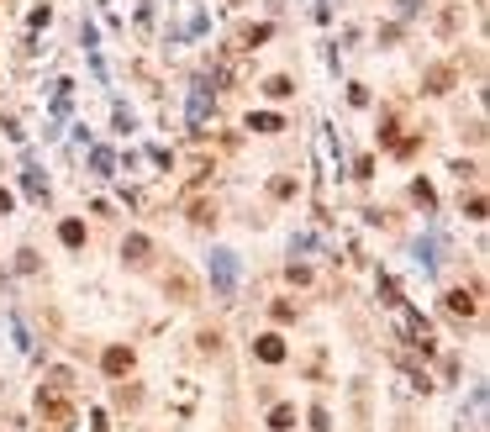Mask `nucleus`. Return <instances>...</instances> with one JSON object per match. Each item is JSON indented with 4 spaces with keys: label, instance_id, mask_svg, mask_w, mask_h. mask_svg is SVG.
Here are the masks:
<instances>
[{
    "label": "nucleus",
    "instance_id": "obj_11",
    "mask_svg": "<svg viewBox=\"0 0 490 432\" xmlns=\"http://www.w3.org/2000/svg\"><path fill=\"white\" fill-rule=\"evenodd\" d=\"M248 127H253V132H280L285 121H280L275 111H259V116H248Z\"/></svg>",
    "mask_w": 490,
    "mask_h": 432
},
{
    "label": "nucleus",
    "instance_id": "obj_14",
    "mask_svg": "<svg viewBox=\"0 0 490 432\" xmlns=\"http://www.w3.org/2000/svg\"><path fill=\"white\" fill-rule=\"evenodd\" d=\"M464 211H469V222H485V195H469Z\"/></svg>",
    "mask_w": 490,
    "mask_h": 432
},
{
    "label": "nucleus",
    "instance_id": "obj_13",
    "mask_svg": "<svg viewBox=\"0 0 490 432\" xmlns=\"http://www.w3.org/2000/svg\"><path fill=\"white\" fill-rule=\"evenodd\" d=\"M263 95H275V100H285V95H296V84H290L285 74H275V79L263 84Z\"/></svg>",
    "mask_w": 490,
    "mask_h": 432
},
{
    "label": "nucleus",
    "instance_id": "obj_2",
    "mask_svg": "<svg viewBox=\"0 0 490 432\" xmlns=\"http://www.w3.org/2000/svg\"><path fill=\"white\" fill-rule=\"evenodd\" d=\"M253 353H259L263 364H285V337H280V332H263V337H253Z\"/></svg>",
    "mask_w": 490,
    "mask_h": 432
},
{
    "label": "nucleus",
    "instance_id": "obj_16",
    "mask_svg": "<svg viewBox=\"0 0 490 432\" xmlns=\"http://www.w3.org/2000/svg\"><path fill=\"white\" fill-rule=\"evenodd\" d=\"M275 322H296V306L290 300H275Z\"/></svg>",
    "mask_w": 490,
    "mask_h": 432
},
{
    "label": "nucleus",
    "instance_id": "obj_3",
    "mask_svg": "<svg viewBox=\"0 0 490 432\" xmlns=\"http://www.w3.org/2000/svg\"><path fill=\"white\" fill-rule=\"evenodd\" d=\"M100 364H106V374H132V364H137V359H132L127 343H111V348L100 353Z\"/></svg>",
    "mask_w": 490,
    "mask_h": 432
},
{
    "label": "nucleus",
    "instance_id": "obj_12",
    "mask_svg": "<svg viewBox=\"0 0 490 432\" xmlns=\"http://www.w3.org/2000/svg\"><path fill=\"white\" fill-rule=\"evenodd\" d=\"M59 238L69 242V248H79V242H84V222H74V216H69V222L59 227Z\"/></svg>",
    "mask_w": 490,
    "mask_h": 432
},
{
    "label": "nucleus",
    "instance_id": "obj_15",
    "mask_svg": "<svg viewBox=\"0 0 490 432\" xmlns=\"http://www.w3.org/2000/svg\"><path fill=\"white\" fill-rule=\"evenodd\" d=\"M243 43H248V48H253V43H269V26H248V32H243Z\"/></svg>",
    "mask_w": 490,
    "mask_h": 432
},
{
    "label": "nucleus",
    "instance_id": "obj_6",
    "mask_svg": "<svg viewBox=\"0 0 490 432\" xmlns=\"http://www.w3.org/2000/svg\"><path fill=\"white\" fill-rule=\"evenodd\" d=\"M206 111H211V84H195V95H190V127L195 132L206 127Z\"/></svg>",
    "mask_w": 490,
    "mask_h": 432
},
{
    "label": "nucleus",
    "instance_id": "obj_5",
    "mask_svg": "<svg viewBox=\"0 0 490 432\" xmlns=\"http://www.w3.org/2000/svg\"><path fill=\"white\" fill-rule=\"evenodd\" d=\"M164 290H174V300H180V306H190L195 300V285H190V275H185L180 264L169 269V279H164Z\"/></svg>",
    "mask_w": 490,
    "mask_h": 432
},
{
    "label": "nucleus",
    "instance_id": "obj_17",
    "mask_svg": "<svg viewBox=\"0 0 490 432\" xmlns=\"http://www.w3.org/2000/svg\"><path fill=\"white\" fill-rule=\"evenodd\" d=\"M6 211H11V190H0V216H6Z\"/></svg>",
    "mask_w": 490,
    "mask_h": 432
},
{
    "label": "nucleus",
    "instance_id": "obj_10",
    "mask_svg": "<svg viewBox=\"0 0 490 432\" xmlns=\"http://www.w3.org/2000/svg\"><path fill=\"white\" fill-rule=\"evenodd\" d=\"M269 427H275V432H290V427H296V406H275V411H269Z\"/></svg>",
    "mask_w": 490,
    "mask_h": 432
},
{
    "label": "nucleus",
    "instance_id": "obj_9",
    "mask_svg": "<svg viewBox=\"0 0 490 432\" xmlns=\"http://www.w3.org/2000/svg\"><path fill=\"white\" fill-rule=\"evenodd\" d=\"M454 90V69H432L427 74V95H448Z\"/></svg>",
    "mask_w": 490,
    "mask_h": 432
},
{
    "label": "nucleus",
    "instance_id": "obj_7",
    "mask_svg": "<svg viewBox=\"0 0 490 432\" xmlns=\"http://www.w3.org/2000/svg\"><path fill=\"white\" fill-rule=\"evenodd\" d=\"M448 311H454V316H475L480 311V295H475V290H448Z\"/></svg>",
    "mask_w": 490,
    "mask_h": 432
},
{
    "label": "nucleus",
    "instance_id": "obj_1",
    "mask_svg": "<svg viewBox=\"0 0 490 432\" xmlns=\"http://www.w3.org/2000/svg\"><path fill=\"white\" fill-rule=\"evenodd\" d=\"M37 411H43V427L48 432H69L74 427V406H69V396H63V374H59V385H48V390L37 396Z\"/></svg>",
    "mask_w": 490,
    "mask_h": 432
},
{
    "label": "nucleus",
    "instance_id": "obj_8",
    "mask_svg": "<svg viewBox=\"0 0 490 432\" xmlns=\"http://www.w3.org/2000/svg\"><path fill=\"white\" fill-rule=\"evenodd\" d=\"M211 269H216V290L227 295V290H232V253H216V259H211Z\"/></svg>",
    "mask_w": 490,
    "mask_h": 432
},
{
    "label": "nucleus",
    "instance_id": "obj_4",
    "mask_svg": "<svg viewBox=\"0 0 490 432\" xmlns=\"http://www.w3.org/2000/svg\"><path fill=\"white\" fill-rule=\"evenodd\" d=\"M148 253H153V242H148L143 232H132V238L121 242V259H127L132 269H143V264H148Z\"/></svg>",
    "mask_w": 490,
    "mask_h": 432
}]
</instances>
